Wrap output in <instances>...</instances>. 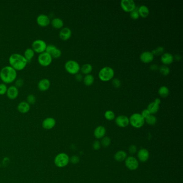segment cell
I'll use <instances>...</instances> for the list:
<instances>
[{"label": "cell", "instance_id": "44dd1931", "mask_svg": "<svg viewBox=\"0 0 183 183\" xmlns=\"http://www.w3.org/2000/svg\"><path fill=\"white\" fill-rule=\"evenodd\" d=\"M174 57L170 53H164L161 56V62L164 65H169L173 62Z\"/></svg>", "mask_w": 183, "mask_h": 183}, {"label": "cell", "instance_id": "52a82bcc", "mask_svg": "<svg viewBox=\"0 0 183 183\" xmlns=\"http://www.w3.org/2000/svg\"><path fill=\"white\" fill-rule=\"evenodd\" d=\"M47 45L44 40L38 39L33 42L32 48L33 50L35 51V53L40 54L42 53L45 52Z\"/></svg>", "mask_w": 183, "mask_h": 183}, {"label": "cell", "instance_id": "bcb514c9", "mask_svg": "<svg viewBox=\"0 0 183 183\" xmlns=\"http://www.w3.org/2000/svg\"><path fill=\"white\" fill-rule=\"evenodd\" d=\"M150 68H151V70L155 71V70H156L159 69V67L157 66L156 64H153V65H151L150 66Z\"/></svg>", "mask_w": 183, "mask_h": 183}, {"label": "cell", "instance_id": "f546056e", "mask_svg": "<svg viewBox=\"0 0 183 183\" xmlns=\"http://www.w3.org/2000/svg\"><path fill=\"white\" fill-rule=\"evenodd\" d=\"M84 83L87 86L92 85L94 82V77L91 74L87 75L83 80Z\"/></svg>", "mask_w": 183, "mask_h": 183}, {"label": "cell", "instance_id": "4dcf8cb0", "mask_svg": "<svg viewBox=\"0 0 183 183\" xmlns=\"http://www.w3.org/2000/svg\"><path fill=\"white\" fill-rule=\"evenodd\" d=\"M144 120H145V122H147V124L151 126L154 125L157 122V118L153 114H151L147 118H146Z\"/></svg>", "mask_w": 183, "mask_h": 183}, {"label": "cell", "instance_id": "ee69618b", "mask_svg": "<svg viewBox=\"0 0 183 183\" xmlns=\"http://www.w3.org/2000/svg\"><path fill=\"white\" fill-rule=\"evenodd\" d=\"M24 84V81L21 79H18L16 80L15 83V86L16 87H21Z\"/></svg>", "mask_w": 183, "mask_h": 183}, {"label": "cell", "instance_id": "4fadbf2b", "mask_svg": "<svg viewBox=\"0 0 183 183\" xmlns=\"http://www.w3.org/2000/svg\"><path fill=\"white\" fill-rule=\"evenodd\" d=\"M36 21L37 24L42 27H46L50 23V18L49 16L45 13H41L38 16Z\"/></svg>", "mask_w": 183, "mask_h": 183}, {"label": "cell", "instance_id": "836d02e7", "mask_svg": "<svg viewBox=\"0 0 183 183\" xmlns=\"http://www.w3.org/2000/svg\"><path fill=\"white\" fill-rule=\"evenodd\" d=\"M159 72L164 76H167L170 73V68L168 67L167 65H161L159 68Z\"/></svg>", "mask_w": 183, "mask_h": 183}, {"label": "cell", "instance_id": "83f0119b", "mask_svg": "<svg viewBox=\"0 0 183 183\" xmlns=\"http://www.w3.org/2000/svg\"><path fill=\"white\" fill-rule=\"evenodd\" d=\"M169 93H170V91L169 88L165 85L161 86L158 90V94L162 98H166V97H168L169 95Z\"/></svg>", "mask_w": 183, "mask_h": 183}, {"label": "cell", "instance_id": "ba28073f", "mask_svg": "<svg viewBox=\"0 0 183 183\" xmlns=\"http://www.w3.org/2000/svg\"><path fill=\"white\" fill-rule=\"evenodd\" d=\"M124 162L125 165L129 170L135 171L139 168V162L136 157L133 156H127Z\"/></svg>", "mask_w": 183, "mask_h": 183}, {"label": "cell", "instance_id": "5b68a950", "mask_svg": "<svg viewBox=\"0 0 183 183\" xmlns=\"http://www.w3.org/2000/svg\"><path fill=\"white\" fill-rule=\"evenodd\" d=\"M69 157L67 154L60 153L55 157V165L59 168H63L67 166L69 163Z\"/></svg>", "mask_w": 183, "mask_h": 183}, {"label": "cell", "instance_id": "7bdbcfd3", "mask_svg": "<svg viewBox=\"0 0 183 183\" xmlns=\"http://www.w3.org/2000/svg\"><path fill=\"white\" fill-rule=\"evenodd\" d=\"M141 115L142 116V117L145 119L146 118H147L148 117L151 115V113L149 112L148 110L147 109H144L142 111Z\"/></svg>", "mask_w": 183, "mask_h": 183}, {"label": "cell", "instance_id": "e0dca14e", "mask_svg": "<svg viewBox=\"0 0 183 183\" xmlns=\"http://www.w3.org/2000/svg\"><path fill=\"white\" fill-rule=\"evenodd\" d=\"M72 32L70 28L65 27L61 28L59 32V37L62 40H67L72 36Z\"/></svg>", "mask_w": 183, "mask_h": 183}, {"label": "cell", "instance_id": "1f68e13d", "mask_svg": "<svg viewBox=\"0 0 183 183\" xmlns=\"http://www.w3.org/2000/svg\"><path fill=\"white\" fill-rule=\"evenodd\" d=\"M111 143V140L110 139V137L109 136H105L103 137L101 141H100V144H101V146L103 147L104 148H107L108 147L110 144Z\"/></svg>", "mask_w": 183, "mask_h": 183}, {"label": "cell", "instance_id": "30bf717a", "mask_svg": "<svg viewBox=\"0 0 183 183\" xmlns=\"http://www.w3.org/2000/svg\"><path fill=\"white\" fill-rule=\"evenodd\" d=\"M120 6L122 10L127 13H131L136 9V5L133 0H122Z\"/></svg>", "mask_w": 183, "mask_h": 183}, {"label": "cell", "instance_id": "e575fe53", "mask_svg": "<svg viewBox=\"0 0 183 183\" xmlns=\"http://www.w3.org/2000/svg\"><path fill=\"white\" fill-rule=\"evenodd\" d=\"M164 48L163 47H162V46H159V47H157L155 49H154V50H153L151 51V53H153L154 55H157V56H159V55H161L163 54L164 53Z\"/></svg>", "mask_w": 183, "mask_h": 183}, {"label": "cell", "instance_id": "f35d334b", "mask_svg": "<svg viewBox=\"0 0 183 183\" xmlns=\"http://www.w3.org/2000/svg\"><path fill=\"white\" fill-rule=\"evenodd\" d=\"M80 161V157L77 155H73L72 156L71 158H70L69 162H70L73 164H77L79 163Z\"/></svg>", "mask_w": 183, "mask_h": 183}, {"label": "cell", "instance_id": "cb8c5ba5", "mask_svg": "<svg viewBox=\"0 0 183 183\" xmlns=\"http://www.w3.org/2000/svg\"><path fill=\"white\" fill-rule=\"evenodd\" d=\"M50 23L52 26L55 28H62L64 25L63 20L59 17H54L50 21Z\"/></svg>", "mask_w": 183, "mask_h": 183}, {"label": "cell", "instance_id": "ab89813d", "mask_svg": "<svg viewBox=\"0 0 183 183\" xmlns=\"http://www.w3.org/2000/svg\"><path fill=\"white\" fill-rule=\"evenodd\" d=\"M130 17L133 20H137L139 18V13H138V10L135 9L134 10L130 13Z\"/></svg>", "mask_w": 183, "mask_h": 183}, {"label": "cell", "instance_id": "7dc6e473", "mask_svg": "<svg viewBox=\"0 0 183 183\" xmlns=\"http://www.w3.org/2000/svg\"><path fill=\"white\" fill-rule=\"evenodd\" d=\"M154 102L156 104H157V105H160V104L161 103V100L159 99V98H156Z\"/></svg>", "mask_w": 183, "mask_h": 183}, {"label": "cell", "instance_id": "d590c367", "mask_svg": "<svg viewBox=\"0 0 183 183\" xmlns=\"http://www.w3.org/2000/svg\"><path fill=\"white\" fill-rule=\"evenodd\" d=\"M26 102L30 105L34 104L36 102V97L34 95L30 94L26 97Z\"/></svg>", "mask_w": 183, "mask_h": 183}, {"label": "cell", "instance_id": "b9f144b4", "mask_svg": "<svg viewBox=\"0 0 183 183\" xmlns=\"http://www.w3.org/2000/svg\"><path fill=\"white\" fill-rule=\"evenodd\" d=\"M100 147H101V144L100 141H99L98 140H96L95 141H94L92 144V148L94 150L98 151L100 148Z\"/></svg>", "mask_w": 183, "mask_h": 183}, {"label": "cell", "instance_id": "ac0fdd59", "mask_svg": "<svg viewBox=\"0 0 183 183\" xmlns=\"http://www.w3.org/2000/svg\"><path fill=\"white\" fill-rule=\"evenodd\" d=\"M56 125V121L52 117H48L45 119L43 123L42 126L46 129H51L54 127Z\"/></svg>", "mask_w": 183, "mask_h": 183}, {"label": "cell", "instance_id": "8fae6325", "mask_svg": "<svg viewBox=\"0 0 183 183\" xmlns=\"http://www.w3.org/2000/svg\"><path fill=\"white\" fill-rule=\"evenodd\" d=\"M45 52L48 53L51 55L52 58H59L61 57L62 52L59 48H57V46L52 44H49L47 45Z\"/></svg>", "mask_w": 183, "mask_h": 183}, {"label": "cell", "instance_id": "5bb4252c", "mask_svg": "<svg viewBox=\"0 0 183 183\" xmlns=\"http://www.w3.org/2000/svg\"><path fill=\"white\" fill-rule=\"evenodd\" d=\"M137 160L142 163H144L148 160L149 152L146 148L140 149L137 152Z\"/></svg>", "mask_w": 183, "mask_h": 183}, {"label": "cell", "instance_id": "74e56055", "mask_svg": "<svg viewBox=\"0 0 183 183\" xmlns=\"http://www.w3.org/2000/svg\"><path fill=\"white\" fill-rule=\"evenodd\" d=\"M8 87L6 84L4 83H0V95H3L7 92Z\"/></svg>", "mask_w": 183, "mask_h": 183}, {"label": "cell", "instance_id": "d4e9b609", "mask_svg": "<svg viewBox=\"0 0 183 183\" xmlns=\"http://www.w3.org/2000/svg\"><path fill=\"white\" fill-rule=\"evenodd\" d=\"M137 10L139 15L142 18L147 17L149 15V10L148 8L146 6H141Z\"/></svg>", "mask_w": 183, "mask_h": 183}, {"label": "cell", "instance_id": "d6986e66", "mask_svg": "<svg viewBox=\"0 0 183 183\" xmlns=\"http://www.w3.org/2000/svg\"><path fill=\"white\" fill-rule=\"evenodd\" d=\"M106 129L103 126H98L95 129L94 132V135L97 139H102L103 137H104L106 134Z\"/></svg>", "mask_w": 183, "mask_h": 183}, {"label": "cell", "instance_id": "2e32d148", "mask_svg": "<svg viewBox=\"0 0 183 183\" xmlns=\"http://www.w3.org/2000/svg\"><path fill=\"white\" fill-rule=\"evenodd\" d=\"M7 96L10 99H15L17 97L19 94L18 88L15 85H11L7 89Z\"/></svg>", "mask_w": 183, "mask_h": 183}, {"label": "cell", "instance_id": "603a6c76", "mask_svg": "<svg viewBox=\"0 0 183 183\" xmlns=\"http://www.w3.org/2000/svg\"><path fill=\"white\" fill-rule=\"evenodd\" d=\"M127 157V154L125 151H117L114 155V159L118 162H122L125 161Z\"/></svg>", "mask_w": 183, "mask_h": 183}, {"label": "cell", "instance_id": "ffe728a7", "mask_svg": "<svg viewBox=\"0 0 183 183\" xmlns=\"http://www.w3.org/2000/svg\"><path fill=\"white\" fill-rule=\"evenodd\" d=\"M50 81L47 78L42 79L38 83V88L42 92H45L50 87Z\"/></svg>", "mask_w": 183, "mask_h": 183}, {"label": "cell", "instance_id": "f1b7e54d", "mask_svg": "<svg viewBox=\"0 0 183 183\" xmlns=\"http://www.w3.org/2000/svg\"><path fill=\"white\" fill-rule=\"evenodd\" d=\"M80 69L83 74L87 75L90 74V73L92 71L93 68L91 64L86 63L82 66Z\"/></svg>", "mask_w": 183, "mask_h": 183}, {"label": "cell", "instance_id": "60d3db41", "mask_svg": "<svg viewBox=\"0 0 183 183\" xmlns=\"http://www.w3.org/2000/svg\"><path fill=\"white\" fill-rule=\"evenodd\" d=\"M112 83V85L114 87L116 88H119L121 86V81L119 79H117V78L113 79Z\"/></svg>", "mask_w": 183, "mask_h": 183}, {"label": "cell", "instance_id": "7402d4cb", "mask_svg": "<svg viewBox=\"0 0 183 183\" xmlns=\"http://www.w3.org/2000/svg\"><path fill=\"white\" fill-rule=\"evenodd\" d=\"M17 110L22 114H26L30 110V105L26 101H23L18 104Z\"/></svg>", "mask_w": 183, "mask_h": 183}, {"label": "cell", "instance_id": "9c48e42d", "mask_svg": "<svg viewBox=\"0 0 183 183\" xmlns=\"http://www.w3.org/2000/svg\"><path fill=\"white\" fill-rule=\"evenodd\" d=\"M52 57L46 52L40 53L38 57V61L40 65L47 67L50 65L52 62Z\"/></svg>", "mask_w": 183, "mask_h": 183}, {"label": "cell", "instance_id": "6da1fadb", "mask_svg": "<svg viewBox=\"0 0 183 183\" xmlns=\"http://www.w3.org/2000/svg\"><path fill=\"white\" fill-rule=\"evenodd\" d=\"M17 76V71L10 65H6L0 70V79L5 84L13 82Z\"/></svg>", "mask_w": 183, "mask_h": 183}, {"label": "cell", "instance_id": "8d00e7d4", "mask_svg": "<svg viewBox=\"0 0 183 183\" xmlns=\"http://www.w3.org/2000/svg\"><path fill=\"white\" fill-rule=\"evenodd\" d=\"M129 153L131 154V156L134 155L137 152V148L134 144H132L129 147Z\"/></svg>", "mask_w": 183, "mask_h": 183}, {"label": "cell", "instance_id": "f6af8a7d", "mask_svg": "<svg viewBox=\"0 0 183 183\" xmlns=\"http://www.w3.org/2000/svg\"><path fill=\"white\" fill-rule=\"evenodd\" d=\"M82 79H83V77L82 76V75L80 74H77L75 75V79L77 81L80 82L82 81Z\"/></svg>", "mask_w": 183, "mask_h": 183}, {"label": "cell", "instance_id": "c3c4849f", "mask_svg": "<svg viewBox=\"0 0 183 183\" xmlns=\"http://www.w3.org/2000/svg\"><path fill=\"white\" fill-rule=\"evenodd\" d=\"M174 59H176L177 61H179L181 59V56L180 55H176L174 57Z\"/></svg>", "mask_w": 183, "mask_h": 183}, {"label": "cell", "instance_id": "9a60e30c", "mask_svg": "<svg viewBox=\"0 0 183 183\" xmlns=\"http://www.w3.org/2000/svg\"><path fill=\"white\" fill-rule=\"evenodd\" d=\"M154 58V55H153L151 52L149 51H145L142 53L140 55V60L145 63H150L153 61Z\"/></svg>", "mask_w": 183, "mask_h": 183}, {"label": "cell", "instance_id": "4316f807", "mask_svg": "<svg viewBox=\"0 0 183 183\" xmlns=\"http://www.w3.org/2000/svg\"><path fill=\"white\" fill-rule=\"evenodd\" d=\"M35 52L32 48H26L24 51V57L28 62H30L35 56Z\"/></svg>", "mask_w": 183, "mask_h": 183}, {"label": "cell", "instance_id": "484cf974", "mask_svg": "<svg viewBox=\"0 0 183 183\" xmlns=\"http://www.w3.org/2000/svg\"><path fill=\"white\" fill-rule=\"evenodd\" d=\"M147 109L148 110L151 114L153 115V114L157 113L159 111V105L153 102L151 103L148 105Z\"/></svg>", "mask_w": 183, "mask_h": 183}, {"label": "cell", "instance_id": "7a4b0ae2", "mask_svg": "<svg viewBox=\"0 0 183 183\" xmlns=\"http://www.w3.org/2000/svg\"><path fill=\"white\" fill-rule=\"evenodd\" d=\"M9 62L10 66L16 71L22 70L25 68L28 63L24 55L19 53H13L9 57Z\"/></svg>", "mask_w": 183, "mask_h": 183}, {"label": "cell", "instance_id": "d6a6232c", "mask_svg": "<svg viewBox=\"0 0 183 183\" xmlns=\"http://www.w3.org/2000/svg\"><path fill=\"white\" fill-rule=\"evenodd\" d=\"M104 117L106 120L109 121L114 120L116 118L115 114L111 110H107L105 112Z\"/></svg>", "mask_w": 183, "mask_h": 183}, {"label": "cell", "instance_id": "8992f818", "mask_svg": "<svg viewBox=\"0 0 183 183\" xmlns=\"http://www.w3.org/2000/svg\"><path fill=\"white\" fill-rule=\"evenodd\" d=\"M65 68L68 73L72 75L78 74L81 69L79 63L77 61L73 60H68L65 63Z\"/></svg>", "mask_w": 183, "mask_h": 183}, {"label": "cell", "instance_id": "3957f363", "mask_svg": "<svg viewBox=\"0 0 183 183\" xmlns=\"http://www.w3.org/2000/svg\"><path fill=\"white\" fill-rule=\"evenodd\" d=\"M114 71L110 67H104L102 68L98 73V77L101 81L107 82L114 78Z\"/></svg>", "mask_w": 183, "mask_h": 183}, {"label": "cell", "instance_id": "277c9868", "mask_svg": "<svg viewBox=\"0 0 183 183\" xmlns=\"http://www.w3.org/2000/svg\"><path fill=\"white\" fill-rule=\"evenodd\" d=\"M129 124L135 129H140L144 126L145 123V120L141 114L135 113L131 115L129 118Z\"/></svg>", "mask_w": 183, "mask_h": 183}, {"label": "cell", "instance_id": "7c38bea8", "mask_svg": "<svg viewBox=\"0 0 183 183\" xmlns=\"http://www.w3.org/2000/svg\"><path fill=\"white\" fill-rule=\"evenodd\" d=\"M116 125L120 128H125L129 124V117L124 115H120L115 118Z\"/></svg>", "mask_w": 183, "mask_h": 183}]
</instances>
